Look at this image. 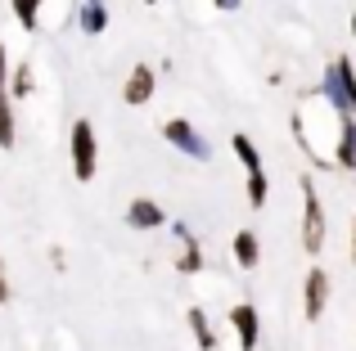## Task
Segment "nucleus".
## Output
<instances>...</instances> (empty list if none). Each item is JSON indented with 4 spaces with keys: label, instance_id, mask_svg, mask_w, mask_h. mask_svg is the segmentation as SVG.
I'll return each instance as SVG.
<instances>
[{
    "label": "nucleus",
    "instance_id": "nucleus-1",
    "mask_svg": "<svg viewBox=\"0 0 356 351\" xmlns=\"http://www.w3.org/2000/svg\"><path fill=\"white\" fill-rule=\"evenodd\" d=\"M68 153H72V176H77V180H90V176H95L99 144H95V126H90L86 117H77V126H72Z\"/></svg>",
    "mask_w": 356,
    "mask_h": 351
},
{
    "label": "nucleus",
    "instance_id": "nucleus-2",
    "mask_svg": "<svg viewBox=\"0 0 356 351\" xmlns=\"http://www.w3.org/2000/svg\"><path fill=\"white\" fill-rule=\"evenodd\" d=\"M325 95H330V104H339L343 113L356 117V72L348 59H334L325 68Z\"/></svg>",
    "mask_w": 356,
    "mask_h": 351
},
{
    "label": "nucleus",
    "instance_id": "nucleus-3",
    "mask_svg": "<svg viewBox=\"0 0 356 351\" xmlns=\"http://www.w3.org/2000/svg\"><path fill=\"white\" fill-rule=\"evenodd\" d=\"M302 248L307 252H321L325 248V207H321V198H316V185L312 180H302Z\"/></svg>",
    "mask_w": 356,
    "mask_h": 351
},
{
    "label": "nucleus",
    "instance_id": "nucleus-4",
    "mask_svg": "<svg viewBox=\"0 0 356 351\" xmlns=\"http://www.w3.org/2000/svg\"><path fill=\"white\" fill-rule=\"evenodd\" d=\"M163 135H167V140H172V144H176L181 153H190L194 162H208V158H212V144L203 140V135L194 131V126L185 122V117H172V122L163 126Z\"/></svg>",
    "mask_w": 356,
    "mask_h": 351
},
{
    "label": "nucleus",
    "instance_id": "nucleus-5",
    "mask_svg": "<svg viewBox=\"0 0 356 351\" xmlns=\"http://www.w3.org/2000/svg\"><path fill=\"white\" fill-rule=\"evenodd\" d=\"M154 86H158V72L149 68V63H136L131 77H127V86H122V99H127L131 108H140V104L154 99Z\"/></svg>",
    "mask_w": 356,
    "mask_h": 351
},
{
    "label": "nucleus",
    "instance_id": "nucleus-6",
    "mask_svg": "<svg viewBox=\"0 0 356 351\" xmlns=\"http://www.w3.org/2000/svg\"><path fill=\"white\" fill-rule=\"evenodd\" d=\"M302 302H307V320H321L325 316V307H330V271H312V275H307Z\"/></svg>",
    "mask_w": 356,
    "mask_h": 351
},
{
    "label": "nucleus",
    "instance_id": "nucleus-7",
    "mask_svg": "<svg viewBox=\"0 0 356 351\" xmlns=\"http://www.w3.org/2000/svg\"><path fill=\"white\" fill-rule=\"evenodd\" d=\"M230 325H235V334H239V351H257L261 325H257V311H252L248 302H239V307L230 311Z\"/></svg>",
    "mask_w": 356,
    "mask_h": 351
},
{
    "label": "nucleus",
    "instance_id": "nucleus-8",
    "mask_svg": "<svg viewBox=\"0 0 356 351\" xmlns=\"http://www.w3.org/2000/svg\"><path fill=\"white\" fill-rule=\"evenodd\" d=\"M9 72H5V41H0V149H14V113H9Z\"/></svg>",
    "mask_w": 356,
    "mask_h": 351
},
{
    "label": "nucleus",
    "instance_id": "nucleus-9",
    "mask_svg": "<svg viewBox=\"0 0 356 351\" xmlns=\"http://www.w3.org/2000/svg\"><path fill=\"white\" fill-rule=\"evenodd\" d=\"M163 207H158L154 198H131V207H127V225L131 230H158L163 225Z\"/></svg>",
    "mask_w": 356,
    "mask_h": 351
},
{
    "label": "nucleus",
    "instance_id": "nucleus-10",
    "mask_svg": "<svg viewBox=\"0 0 356 351\" xmlns=\"http://www.w3.org/2000/svg\"><path fill=\"white\" fill-rule=\"evenodd\" d=\"M77 27L90 32V36H99L108 27V5H104V0H81V5H77Z\"/></svg>",
    "mask_w": 356,
    "mask_h": 351
},
{
    "label": "nucleus",
    "instance_id": "nucleus-11",
    "mask_svg": "<svg viewBox=\"0 0 356 351\" xmlns=\"http://www.w3.org/2000/svg\"><path fill=\"white\" fill-rule=\"evenodd\" d=\"M235 262L243 266V271H257L261 243H257V234H252V230H239V234H235Z\"/></svg>",
    "mask_w": 356,
    "mask_h": 351
},
{
    "label": "nucleus",
    "instance_id": "nucleus-12",
    "mask_svg": "<svg viewBox=\"0 0 356 351\" xmlns=\"http://www.w3.org/2000/svg\"><path fill=\"white\" fill-rule=\"evenodd\" d=\"M339 162L343 167H356V117L348 113L339 126Z\"/></svg>",
    "mask_w": 356,
    "mask_h": 351
},
{
    "label": "nucleus",
    "instance_id": "nucleus-13",
    "mask_svg": "<svg viewBox=\"0 0 356 351\" xmlns=\"http://www.w3.org/2000/svg\"><path fill=\"white\" fill-rule=\"evenodd\" d=\"M176 234L185 239V252H181V271H185V275H199V271H203V252H199V239H190V230H185V225H176Z\"/></svg>",
    "mask_w": 356,
    "mask_h": 351
},
{
    "label": "nucleus",
    "instance_id": "nucleus-14",
    "mask_svg": "<svg viewBox=\"0 0 356 351\" xmlns=\"http://www.w3.org/2000/svg\"><path fill=\"white\" fill-rule=\"evenodd\" d=\"M185 325H190L194 338H199V351H212V347H217V338H212V325H208V316H203L199 307L185 311Z\"/></svg>",
    "mask_w": 356,
    "mask_h": 351
},
{
    "label": "nucleus",
    "instance_id": "nucleus-15",
    "mask_svg": "<svg viewBox=\"0 0 356 351\" xmlns=\"http://www.w3.org/2000/svg\"><path fill=\"white\" fill-rule=\"evenodd\" d=\"M230 149H235L239 153V162H243V167H248V171H261V153L257 149H252V140H248V135H230Z\"/></svg>",
    "mask_w": 356,
    "mask_h": 351
},
{
    "label": "nucleus",
    "instance_id": "nucleus-16",
    "mask_svg": "<svg viewBox=\"0 0 356 351\" xmlns=\"http://www.w3.org/2000/svg\"><path fill=\"white\" fill-rule=\"evenodd\" d=\"M9 95H14V99H27V95H32V63H18L14 81H9Z\"/></svg>",
    "mask_w": 356,
    "mask_h": 351
},
{
    "label": "nucleus",
    "instance_id": "nucleus-17",
    "mask_svg": "<svg viewBox=\"0 0 356 351\" xmlns=\"http://www.w3.org/2000/svg\"><path fill=\"white\" fill-rule=\"evenodd\" d=\"M9 5H14V14H18L23 27H36V18H41V0H9Z\"/></svg>",
    "mask_w": 356,
    "mask_h": 351
},
{
    "label": "nucleus",
    "instance_id": "nucleus-18",
    "mask_svg": "<svg viewBox=\"0 0 356 351\" xmlns=\"http://www.w3.org/2000/svg\"><path fill=\"white\" fill-rule=\"evenodd\" d=\"M248 203L252 207L266 203V171H248Z\"/></svg>",
    "mask_w": 356,
    "mask_h": 351
},
{
    "label": "nucleus",
    "instance_id": "nucleus-19",
    "mask_svg": "<svg viewBox=\"0 0 356 351\" xmlns=\"http://www.w3.org/2000/svg\"><path fill=\"white\" fill-rule=\"evenodd\" d=\"M0 302H9V284H5V266H0Z\"/></svg>",
    "mask_w": 356,
    "mask_h": 351
},
{
    "label": "nucleus",
    "instance_id": "nucleus-20",
    "mask_svg": "<svg viewBox=\"0 0 356 351\" xmlns=\"http://www.w3.org/2000/svg\"><path fill=\"white\" fill-rule=\"evenodd\" d=\"M217 9H239V0H217Z\"/></svg>",
    "mask_w": 356,
    "mask_h": 351
},
{
    "label": "nucleus",
    "instance_id": "nucleus-21",
    "mask_svg": "<svg viewBox=\"0 0 356 351\" xmlns=\"http://www.w3.org/2000/svg\"><path fill=\"white\" fill-rule=\"evenodd\" d=\"M352 262H356V230H352Z\"/></svg>",
    "mask_w": 356,
    "mask_h": 351
},
{
    "label": "nucleus",
    "instance_id": "nucleus-22",
    "mask_svg": "<svg viewBox=\"0 0 356 351\" xmlns=\"http://www.w3.org/2000/svg\"><path fill=\"white\" fill-rule=\"evenodd\" d=\"M352 36H356V14H352Z\"/></svg>",
    "mask_w": 356,
    "mask_h": 351
},
{
    "label": "nucleus",
    "instance_id": "nucleus-23",
    "mask_svg": "<svg viewBox=\"0 0 356 351\" xmlns=\"http://www.w3.org/2000/svg\"><path fill=\"white\" fill-rule=\"evenodd\" d=\"M149 5H154V0H149Z\"/></svg>",
    "mask_w": 356,
    "mask_h": 351
}]
</instances>
